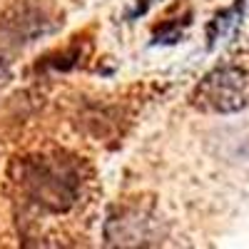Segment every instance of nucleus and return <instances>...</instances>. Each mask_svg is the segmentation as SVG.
<instances>
[{"label": "nucleus", "mask_w": 249, "mask_h": 249, "mask_svg": "<svg viewBox=\"0 0 249 249\" xmlns=\"http://www.w3.org/2000/svg\"><path fill=\"white\" fill-rule=\"evenodd\" d=\"M53 28V18L48 8L33 0H15L0 13V33H5L13 40H35L37 35H45Z\"/></svg>", "instance_id": "obj_4"}, {"label": "nucleus", "mask_w": 249, "mask_h": 249, "mask_svg": "<svg viewBox=\"0 0 249 249\" xmlns=\"http://www.w3.org/2000/svg\"><path fill=\"white\" fill-rule=\"evenodd\" d=\"M105 237L110 244H160L164 232H162V224L160 219H155L147 212H140V210H127V212H120L117 217H110L105 224Z\"/></svg>", "instance_id": "obj_3"}, {"label": "nucleus", "mask_w": 249, "mask_h": 249, "mask_svg": "<svg viewBox=\"0 0 249 249\" xmlns=\"http://www.w3.org/2000/svg\"><path fill=\"white\" fill-rule=\"evenodd\" d=\"M192 105L210 115H234L249 105V72L239 65H222L207 72L192 92Z\"/></svg>", "instance_id": "obj_2"}, {"label": "nucleus", "mask_w": 249, "mask_h": 249, "mask_svg": "<svg viewBox=\"0 0 249 249\" xmlns=\"http://www.w3.org/2000/svg\"><path fill=\"white\" fill-rule=\"evenodd\" d=\"M5 75V60H3V55H0V77Z\"/></svg>", "instance_id": "obj_5"}, {"label": "nucleus", "mask_w": 249, "mask_h": 249, "mask_svg": "<svg viewBox=\"0 0 249 249\" xmlns=\"http://www.w3.org/2000/svg\"><path fill=\"white\" fill-rule=\"evenodd\" d=\"M20 187L30 202L50 212H65L80 197V170L72 160L33 157L20 164Z\"/></svg>", "instance_id": "obj_1"}]
</instances>
